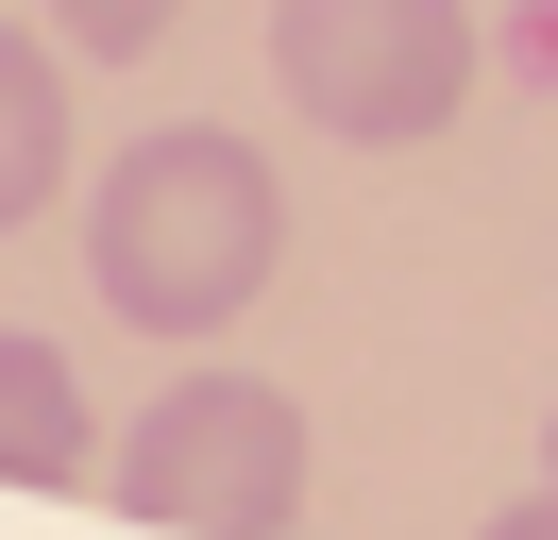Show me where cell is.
<instances>
[{"mask_svg": "<svg viewBox=\"0 0 558 540\" xmlns=\"http://www.w3.org/2000/svg\"><path fill=\"white\" fill-rule=\"evenodd\" d=\"M51 17H69V51H102V68H136L153 34L186 17V0H51Z\"/></svg>", "mask_w": 558, "mask_h": 540, "instance_id": "8992f818", "label": "cell"}, {"mask_svg": "<svg viewBox=\"0 0 558 540\" xmlns=\"http://www.w3.org/2000/svg\"><path fill=\"white\" fill-rule=\"evenodd\" d=\"M542 472H558V422H542Z\"/></svg>", "mask_w": 558, "mask_h": 540, "instance_id": "ba28073f", "label": "cell"}, {"mask_svg": "<svg viewBox=\"0 0 558 540\" xmlns=\"http://www.w3.org/2000/svg\"><path fill=\"white\" fill-rule=\"evenodd\" d=\"M51 186H69V85H51L35 34H0V236L35 220Z\"/></svg>", "mask_w": 558, "mask_h": 540, "instance_id": "5b68a950", "label": "cell"}, {"mask_svg": "<svg viewBox=\"0 0 558 540\" xmlns=\"http://www.w3.org/2000/svg\"><path fill=\"white\" fill-rule=\"evenodd\" d=\"M271 254H288V186H271V152L220 135V119L136 135V152L102 169V202H85V270H102V304L136 338H220L271 287Z\"/></svg>", "mask_w": 558, "mask_h": 540, "instance_id": "6da1fadb", "label": "cell"}, {"mask_svg": "<svg viewBox=\"0 0 558 540\" xmlns=\"http://www.w3.org/2000/svg\"><path fill=\"white\" fill-rule=\"evenodd\" d=\"M119 506L170 540H288L305 524V405L254 389V371H186L119 439Z\"/></svg>", "mask_w": 558, "mask_h": 540, "instance_id": "3957f363", "label": "cell"}, {"mask_svg": "<svg viewBox=\"0 0 558 540\" xmlns=\"http://www.w3.org/2000/svg\"><path fill=\"white\" fill-rule=\"evenodd\" d=\"M85 472H102V439H85L69 355L0 321V490H85Z\"/></svg>", "mask_w": 558, "mask_h": 540, "instance_id": "277c9868", "label": "cell"}, {"mask_svg": "<svg viewBox=\"0 0 558 540\" xmlns=\"http://www.w3.org/2000/svg\"><path fill=\"white\" fill-rule=\"evenodd\" d=\"M271 85L355 152H423L474 101V0H271Z\"/></svg>", "mask_w": 558, "mask_h": 540, "instance_id": "7a4b0ae2", "label": "cell"}, {"mask_svg": "<svg viewBox=\"0 0 558 540\" xmlns=\"http://www.w3.org/2000/svg\"><path fill=\"white\" fill-rule=\"evenodd\" d=\"M474 540H558V472H542V490H524V506H490Z\"/></svg>", "mask_w": 558, "mask_h": 540, "instance_id": "52a82bcc", "label": "cell"}]
</instances>
